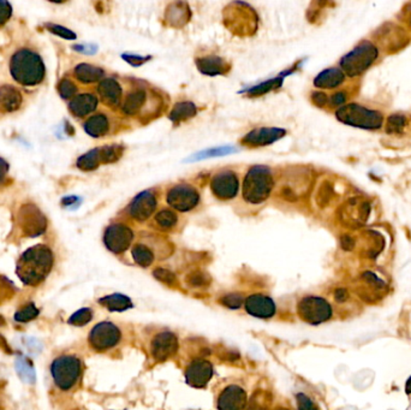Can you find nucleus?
<instances>
[{"mask_svg": "<svg viewBox=\"0 0 411 410\" xmlns=\"http://www.w3.org/2000/svg\"><path fill=\"white\" fill-rule=\"evenodd\" d=\"M298 315L302 320L310 325H319L330 320L333 314L329 301L319 296H307L300 301L297 306Z\"/></svg>", "mask_w": 411, "mask_h": 410, "instance_id": "7", "label": "nucleus"}, {"mask_svg": "<svg viewBox=\"0 0 411 410\" xmlns=\"http://www.w3.org/2000/svg\"><path fill=\"white\" fill-rule=\"evenodd\" d=\"M47 29H49L51 33L56 34L58 37H63V39H66V40H75L76 39V34L71 32L70 29L66 28V27H61V25H46Z\"/></svg>", "mask_w": 411, "mask_h": 410, "instance_id": "39", "label": "nucleus"}, {"mask_svg": "<svg viewBox=\"0 0 411 410\" xmlns=\"http://www.w3.org/2000/svg\"><path fill=\"white\" fill-rule=\"evenodd\" d=\"M123 58H124V61H128V63L133 66H142L145 61L149 59V57H139V56H133V54H129V56H128V54H124Z\"/></svg>", "mask_w": 411, "mask_h": 410, "instance_id": "46", "label": "nucleus"}, {"mask_svg": "<svg viewBox=\"0 0 411 410\" xmlns=\"http://www.w3.org/2000/svg\"><path fill=\"white\" fill-rule=\"evenodd\" d=\"M197 114V109L192 102H182L176 104L170 114V119L172 122L180 123L188 121L190 118L195 117Z\"/></svg>", "mask_w": 411, "mask_h": 410, "instance_id": "28", "label": "nucleus"}, {"mask_svg": "<svg viewBox=\"0 0 411 410\" xmlns=\"http://www.w3.org/2000/svg\"><path fill=\"white\" fill-rule=\"evenodd\" d=\"M236 148L233 147H223V148H216V150H206V152H201L199 155H196L192 160H199V159L212 158V157H219V155H228Z\"/></svg>", "mask_w": 411, "mask_h": 410, "instance_id": "38", "label": "nucleus"}, {"mask_svg": "<svg viewBox=\"0 0 411 410\" xmlns=\"http://www.w3.org/2000/svg\"><path fill=\"white\" fill-rule=\"evenodd\" d=\"M213 377V366L204 358H196L188 366L185 370V382L188 385L202 389L206 387Z\"/></svg>", "mask_w": 411, "mask_h": 410, "instance_id": "12", "label": "nucleus"}, {"mask_svg": "<svg viewBox=\"0 0 411 410\" xmlns=\"http://www.w3.org/2000/svg\"><path fill=\"white\" fill-rule=\"evenodd\" d=\"M336 299H337V300L338 301H341V302H343V301L345 300L346 299L345 290H338V291L336 293Z\"/></svg>", "mask_w": 411, "mask_h": 410, "instance_id": "51", "label": "nucleus"}, {"mask_svg": "<svg viewBox=\"0 0 411 410\" xmlns=\"http://www.w3.org/2000/svg\"><path fill=\"white\" fill-rule=\"evenodd\" d=\"M98 93L102 102L111 107L118 106L122 99V88L114 78L102 80L98 87Z\"/></svg>", "mask_w": 411, "mask_h": 410, "instance_id": "19", "label": "nucleus"}, {"mask_svg": "<svg viewBox=\"0 0 411 410\" xmlns=\"http://www.w3.org/2000/svg\"><path fill=\"white\" fill-rule=\"evenodd\" d=\"M10 73L17 83L32 87L39 85L45 78L46 68L37 53L23 49L17 51L11 58Z\"/></svg>", "mask_w": 411, "mask_h": 410, "instance_id": "2", "label": "nucleus"}, {"mask_svg": "<svg viewBox=\"0 0 411 410\" xmlns=\"http://www.w3.org/2000/svg\"><path fill=\"white\" fill-rule=\"evenodd\" d=\"M54 263L52 251L45 244H37L27 249L17 261V276L25 285L37 287L47 278Z\"/></svg>", "mask_w": 411, "mask_h": 410, "instance_id": "1", "label": "nucleus"}, {"mask_svg": "<svg viewBox=\"0 0 411 410\" xmlns=\"http://www.w3.org/2000/svg\"><path fill=\"white\" fill-rule=\"evenodd\" d=\"M58 92L63 99L75 98V94L78 92V87L69 78H63L58 85Z\"/></svg>", "mask_w": 411, "mask_h": 410, "instance_id": "36", "label": "nucleus"}, {"mask_svg": "<svg viewBox=\"0 0 411 410\" xmlns=\"http://www.w3.org/2000/svg\"><path fill=\"white\" fill-rule=\"evenodd\" d=\"M154 276L157 279H159L160 282H163L165 284L172 285L176 283V277L173 273L167 271L165 268H158L157 271H154Z\"/></svg>", "mask_w": 411, "mask_h": 410, "instance_id": "43", "label": "nucleus"}, {"mask_svg": "<svg viewBox=\"0 0 411 410\" xmlns=\"http://www.w3.org/2000/svg\"><path fill=\"white\" fill-rule=\"evenodd\" d=\"M336 117L339 122L344 123L346 126L366 131L380 129L384 123L383 114L379 111L371 110L357 104L341 106L336 112Z\"/></svg>", "mask_w": 411, "mask_h": 410, "instance_id": "4", "label": "nucleus"}, {"mask_svg": "<svg viewBox=\"0 0 411 410\" xmlns=\"http://www.w3.org/2000/svg\"><path fill=\"white\" fill-rule=\"evenodd\" d=\"M407 126V118L402 114H392L387 121L386 131L390 134H400Z\"/></svg>", "mask_w": 411, "mask_h": 410, "instance_id": "34", "label": "nucleus"}, {"mask_svg": "<svg viewBox=\"0 0 411 410\" xmlns=\"http://www.w3.org/2000/svg\"><path fill=\"white\" fill-rule=\"evenodd\" d=\"M178 350V338L175 333L164 331L155 336L152 342V355L155 361H166L167 358H172Z\"/></svg>", "mask_w": 411, "mask_h": 410, "instance_id": "13", "label": "nucleus"}, {"mask_svg": "<svg viewBox=\"0 0 411 410\" xmlns=\"http://www.w3.org/2000/svg\"><path fill=\"white\" fill-rule=\"evenodd\" d=\"M378 58V49L369 41H362L341 61L342 71L350 78L364 73Z\"/></svg>", "mask_w": 411, "mask_h": 410, "instance_id": "5", "label": "nucleus"}, {"mask_svg": "<svg viewBox=\"0 0 411 410\" xmlns=\"http://www.w3.org/2000/svg\"><path fill=\"white\" fill-rule=\"evenodd\" d=\"M195 63L200 73L207 76L225 75L230 70V64L228 61H225L224 58L216 57V56L200 57L196 59Z\"/></svg>", "mask_w": 411, "mask_h": 410, "instance_id": "18", "label": "nucleus"}, {"mask_svg": "<svg viewBox=\"0 0 411 410\" xmlns=\"http://www.w3.org/2000/svg\"><path fill=\"white\" fill-rule=\"evenodd\" d=\"M102 164L100 158V148L92 150L85 155L80 157L78 160V167L82 171H93Z\"/></svg>", "mask_w": 411, "mask_h": 410, "instance_id": "30", "label": "nucleus"}, {"mask_svg": "<svg viewBox=\"0 0 411 410\" xmlns=\"http://www.w3.org/2000/svg\"><path fill=\"white\" fill-rule=\"evenodd\" d=\"M313 99L314 104H317V105L320 106H325L327 104V95L324 93H320V92H317V93H313Z\"/></svg>", "mask_w": 411, "mask_h": 410, "instance_id": "48", "label": "nucleus"}, {"mask_svg": "<svg viewBox=\"0 0 411 410\" xmlns=\"http://www.w3.org/2000/svg\"><path fill=\"white\" fill-rule=\"evenodd\" d=\"M99 303L110 312H124L126 309L133 307V301L123 294L107 295V296L100 299Z\"/></svg>", "mask_w": 411, "mask_h": 410, "instance_id": "26", "label": "nucleus"}, {"mask_svg": "<svg viewBox=\"0 0 411 410\" xmlns=\"http://www.w3.org/2000/svg\"><path fill=\"white\" fill-rule=\"evenodd\" d=\"M405 392L407 394H411V377L407 379V385H405Z\"/></svg>", "mask_w": 411, "mask_h": 410, "instance_id": "52", "label": "nucleus"}, {"mask_svg": "<svg viewBox=\"0 0 411 410\" xmlns=\"http://www.w3.org/2000/svg\"><path fill=\"white\" fill-rule=\"evenodd\" d=\"M37 315H39V309L33 303H30V305L20 308V310H17L16 314H15V320L20 321V322H27V321L33 320Z\"/></svg>", "mask_w": 411, "mask_h": 410, "instance_id": "35", "label": "nucleus"}, {"mask_svg": "<svg viewBox=\"0 0 411 410\" xmlns=\"http://www.w3.org/2000/svg\"><path fill=\"white\" fill-rule=\"evenodd\" d=\"M281 78H276V80H271V81L265 82V83H262V85H257V87H254L252 90H248L249 94H252V95H261V94L267 93L269 90H274V88H278V87H281Z\"/></svg>", "mask_w": 411, "mask_h": 410, "instance_id": "37", "label": "nucleus"}, {"mask_svg": "<svg viewBox=\"0 0 411 410\" xmlns=\"http://www.w3.org/2000/svg\"><path fill=\"white\" fill-rule=\"evenodd\" d=\"M188 282L190 283L192 287H201V285L206 284V276L204 273L195 272L190 275Z\"/></svg>", "mask_w": 411, "mask_h": 410, "instance_id": "45", "label": "nucleus"}, {"mask_svg": "<svg viewBox=\"0 0 411 410\" xmlns=\"http://www.w3.org/2000/svg\"><path fill=\"white\" fill-rule=\"evenodd\" d=\"M85 131L92 138H102L110 131L109 118L104 114H97L87 119L83 124Z\"/></svg>", "mask_w": 411, "mask_h": 410, "instance_id": "22", "label": "nucleus"}, {"mask_svg": "<svg viewBox=\"0 0 411 410\" xmlns=\"http://www.w3.org/2000/svg\"><path fill=\"white\" fill-rule=\"evenodd\" d=\"M157 199L151 191H142L130 205V215L137 222H146L155 212Z\"/></svg>", "mask_w": 411, "mask_h": 410, "instance_id": "17", "label": "nucleus"}, {"mask_svg": "<svg viewBox=\"0 0 411 410\" xmlns=\"http://www.w3.org/2000/svg\"><path fill=\"white\" fill-rule=\"evenodd\" d=\"M166 201L176 211H192L199 203V191L190 184H178L167 193Z\"/></svg>", "mask_w": 411, "mask_h": 410, "instance_id": "9", "label": "nucleus"}, {"mask_svg": "<svg viewBox=\"0 0 411 410\" xmlns=\"http://www.w3.org/2000/svg\"><path fill=\"white\" fill-rule=\"evenodd\" d=\"M296 399H297L298 410H319L318 406L307 394H298Z\"/></svg>", "mask_w": 411, "mask_h": 410, "instance_id": "42", "label": "nucleus"}, {"mask_svg": "<svg viewBox=\"0 0 411 410\" xmlns=\"http://www.w3.org/2000/svg\"><path fill=\"white\" fill-rule=\"evenodd\" d=\"M8 170H10V167H8V162L0 158V186L8 179Z\"/></svg>", "mask_w": 411, "mask_h": 410, "instance_id": "47", "label": "nucleus"}, {"mask_svg": "<svg viewBox=\"0 0 411 410\" xmlns=\"http://www.w3.org/2000/svg\"><path fill=\"white\" fill-rule=\"evenodd\" d=\"M178 217L172 210H161L155 215V222L164 229H171L175 227Z\"/></svg>", "mask_w": 411, "mask_h": 410, "instance_id": "32", "label": "nucleus"}, {"mask_svg": "<svg viewBox=\"0 0 411 410\" xmlns=\"http://www.w3.org/2000/svg\"><path fill=\"white\" fill-rule=\"evenodd\" d=\"M5 345H6V342H5L4 338L0 336V346H1V348H4Z\"/></svg>", "mask_w": 411, "mask_h": 410, "instance_id": "53", "label": "nucleus"}, {"mask_svg": "<svg viewBox=\"0 0 411 410\" xmlns=\"http://www.w3.org/2000/svg\"><path fill=\"white\" fill-rule=\"evenodd\" d=\"M166 20L176 28L183 27L190 18V10L185 3H173L166 8Z\"/></svg>", "mask_w": 411, "mask_h": 410, "instance_id": "23", "label": "nucleus"}, {"mask_svg": "<svg viewBox=\"0 0 411 410\" xmlns=\"http://www.w3.org/2000/svg\"><path fill=\"white\" fill-rule=\"evenodd\" d=\"M346 100V94L343 93V92H339V93H336L332 95V104L334 106H342Z\"/></svg>", "mask_w": 411, "mask_h": 410, "instance_id": "49", "label": "nucleus"}, {"mask_svg": "<svg viewBox=\"0 0 411 410\" xmlns=\"http://www.w3.org/2000/svg\"><path fill=\"white\" fill-rule=\"evenodd\" d=\"M131 255L134 258L135 263L142 267L151 266L154 261V254L145 244H136L131 251Z\"/></svg>", "mask_w": 411, "mask_h": 410, "instance_id": "29", "label": "nucleus"}, {"mask_svg": "<svg viewBox=\"0 0 411 410\" xmlns=\"http://www.w3.org/2000/svg\"><path fill=\"white\" fill-rule=\"evenodd\" d=\"M51 373L54 377V384L61 390H70L78 384L81 378V360L73 355H61L52 362Z\"/></svg>", "mask_w": 411, "mask_h": 410, "instance_id": "6", "label": "nucleus"}, {"mask_svg": "<svg viewBox=\"0 0 411 410\" xmlns=\"http://www.w3.org/2000/svg\"><path fill=\"white\" fill-rule=\"evenodd\" d=\"M147 100V92L145 90H135L126 97L123 104V112L126 116H135L142 109Z\"/></svg>", "mask_w": 411, "mask_h": 410, "instance_id": "27", "label": "nucleus"}, {"mask_svg": "<svg viewBox=\"0 0 411 410\" xmlns=\"http://www.w3.org/2000/svg\"><path fill=\"white\" fill-rule=\"evenodd\" d=\"M98 107V98L94 94H80L70 102L69 110L75 117H86Z\"/></svg>", "mask_w": 411, "mask_h": 410, "instance_id": "20", "label": "nucleus"}, {"mask_svg": "<svg viewBox=\"0 0 411 410\" xmlns=\"http://www.w3.org/2000/svg\"><path fill=\"white\" fill-rule=\"evenodd\" d=\"M345 80V73L339 68H330L319 73L314 80V85L321 90H332L342 85Z\"/></svg>", "mask_w": 411, "mask_h": 410, "instance_id": "21", "label": "nucleus"}, {"mask_svg": "<svg viewBox=\"0 0 411 410\" xmlns=\"http://www.w3.org/2000/svg\"><path fill=\"white\" fill-rule=\"evenodd\" d=\"M73 73H75V78H78V81L82 82V83H86V85L100 81L105 76V73H104V70L102 68L92 66V64H87V63L78 64L73 70Z\"/></svg>", "mask_w": 411, "mask_h": 410, "instance_id": "25", "label": "nucleus"}, {"mask_svg": "<svg viewBox=\"0 0 411 410\" xmlns=\"http://www.w3.org/2000/svg\"><path fill=\"white\" fill-rule=\"evenodd\" d=\"M124 153V148L119 145H112V146H104L100 148V158L102 164H111L118 162L122 158Z\"/></svg>", "mask_w": 411, "mask_h": 410, "instance_id": "31", "label": "nucleus"}, {"mask_svg": "<svg viewBox=\"0 0 411 410\" xmlns=\"http://www.w3.org/2000/svg\"><path fill=\"white\" fill-rule=\"evenodd\" d=\"M11 13H13V6H11V4L8 3V1L0 0V27H3L10 20Z\"/></svg>", "mask_w": 411, "mask_h": 410, "instance_id": "44", "label": "nucleus"}, {"mask_svg": "<svg viewBox=\"0 0 411 410\" xmlns=\"http://www.w3.org/2000/svg\"><path fill=\"white\" fill-rule=\"evenodd\" d=\"M10 294H11V291H10V285L8 287V285L1 284V283H0V302L5 300Z\"/></svg>", "mask_w": 411, "mask_h": 410, "instance_id": "50", "label": "nucleus"}, {"mask_svg": "<svg viewBox=\"0 0 411 410\" xmlns=\"http://www.w3.org/2000/svg\"><path fill=\"white\" fill-rule=\"evenodd\" d=\"M93 319V310L90 308H82L73 313L69 318L70 325L85 326Z\"/></svg>", "mask_w": 411, "mask_h": 410, "instance_id": "33", "label": "nucleus"}, {"mask_svg": "<svg viewBox=\"0 0 411 410\" xmlns=\"http://www.w3.org/2000/svg\"><path fill=\"white\" fill-rule=\"evenodd\" d=\"M134 234L124 224H112L104 234V243L107 249L114 254L125 252L130 247Z\"/></svg>", "mask_w": 411, "mask_h": 410, "instance_id": "10", "label": "nucleus"}, {"mask_svg": "<svg viewBox=\"0 0 411 410\" xmlns=\"http://www.w3.org/2000/svg\"><path fill=\"white\" fill-rule=\"evenodd\" d=\"M211 189L218 199L231 200L236 198L240 189V182L233 171H221L211 181Z\"/></svg>", "mask_w": 411, "mask_h": 410, "instance_id": "11", "label": "nucleus"}, {"mask_svg": "<svg viewBox=\"0 0 411 410\" xmlns=\"http://www.w3.org/2000/svg\"><path fill=\"white\" fill-rule=\"evenodd\" d=\"M22 97L20 90L13 85L0 87V110L5 112L16 111L20 106Z\"/></svg>", "mask_w": 411, "mask_h": 410, "instance_id": "24", "label": "nucleus"}, {"mask_svg": "<svg viewBox=\"0 0 411 410\" xmlns=\"http://www.w3.org/2000/svg\"><path fill=\"white\" fill-rule=\"evenodd\" d=\"M17 372H18L20 377L25 379V382H34L33 379L29 377V374H30L32 377L35 378L33 368L25 362V358H20V360L17 361Z\"/></svg>", "mask_w": 411, "mask_h": 410, "instance_id": "40", "label": "nucleus"}, {"mask_svg": "<svg viewBox=\"0 0 411 410\" xmlns=\"http://www.w3.org/2000/svg\"><path fill=\"white\" fill-rule=\"evenodd\" d=\"M221 303L226 306L228 308L237 309L245 303V300L238 294H230V295H226V296L221 299Z\"/></svg>", "mask_w": 411, "mask_h": 410, "instance_id": "41", "label": "nucleus"}, {"mask_svg": "<svg viewBox=\"0 0 411 410\" xmlns=\"http://www.w3.org/2000/svg\"><path fill=\"white\" fill-rule=\"evenodd\" d=\"M247 394L238 385H230L221 391L218 397V410H245Z\"/></svg>", "mask_w": 411, "mask_h": 410, "instance_id": "16", "label": "nucleus"}, {"mask_svg": "<svg viewBox=\"0 0 411 410\" xmlns=\"http://www.w3.org/2000/svg\"><path fill=\"white\" fill-rule=\"evenodd\" d=\"M245 307L247 313L252 317L260 318V319H269L277 312L274 301L262 294H254L247 297L245 301Z\"/></svg>", "mask_w": 411, "mask_h": 410, "instance_id": "14", "label": "nucleus"}, {"mask_svg": "<svg viewBox=\"0 0 411 410\" xmlns=\"http://www.w3.org/2000/svg\"><path fill=\"white\" fill-rule=\"evenodd\" d=\"M286 131L281 128H259L250 131L242 138V143L248 147L269 146L286 136Z\"/></svg>", "mask_w": 411, "mask_h": 410, "instance_id": "15", "label": "nucleus"}, {"mask_svg": "<svg viewBox=\"0 0 411 410\" xmlns=\"http://www.w3.org/2000/svg\"><path fill=\"white\" fill-rule=\"evenodd\" d=\"M274 186L271 169L262 165L252 167L243 182V199L247 203L257 205L269 199Z\"/></svg>", "mask_w": 411, "mask_h": 410, "instance_id": "3", "label": "nucleus"}, {"mask_svg": "<svg viewBox=\"0 0 411 410\" xmlns=\"http://www.w3.org/2000/svg\"><path fill=\"white\" fill-rule=\"evenodd\" d=\"M122 338L121 330L111 321H102L94 326L90 333V344L94 350L104 351L118 344Z\"/></svg>", "mask_w": 411, "mask_h": 410, "instance_id": "8", "label": "nucleus"}]
</instances>
